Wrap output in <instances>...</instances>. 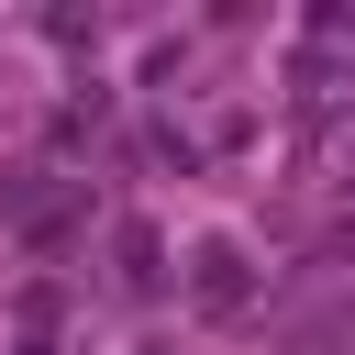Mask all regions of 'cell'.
<instances>
[{"mask_svg": "<svg viewBox=\"0 0 355 355\" xmlns=\"http://www.w3.org/2000/svg\"><path fill=\"white\" fill-rule=\"evenodd\" d=\"M200 300H211V311L244 300V255H233V244H200Z\"/></svg>", "mask_w": 355, "mask_h": 355, "instance_id": "cell-1", "label": "cell"}]
</instances>
